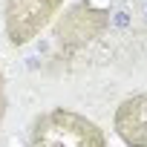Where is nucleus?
Here are the masks:
<instances>
[{"mask_svg":"<svg viewBox=\"0 0 147 147\" xmlns=\"http://www.w3.org/2000/svg\"><path fill=\"white\" fill-rule=\"evenodd\" d=\"M26 147H110V141L107 133L84 113L49 107L32 118Z\"/></svg>","mask_w":147,"mask_h":147,"instance_id":"nucleus-1","label":"nucleus"},{"mask_svg":"<svg viewBox=\"0 0 147 147\" xmlns=\"http://www.w3.org/2000/svg\"><path fill=\"white\" fill-rule=\"evenodd\" d=\"M63 0H6L3 3V32L9 46L20 49L40 38L43 29L58 18Z\"/></svg>","mask_w":147,"mask_h":147,"instance_id":"nucleus-2","label":"nucleus"},{"mask_svg":"<svg viewBox=\"0 0 147 147\" xmlns=\"http://www.w3.org/2000/svg\"><path fill=\"white\" fill-rule=\"evenodd\" d=\"M107 23H110V9H95L92 0H78V3L61 18V26H58L55 38H58L61 46L78 49V46L95 40L104 32Z\"/></svg>","mask_w":147,"mask_h":147,"instance_id":"nucleus-3","label":"nucleus"},{"mask_svg":"<svg viewBox=\"0 0 147 147\" xmlns=\"http://www.w3.org/2000/svg\"><path fill=\"white\" fill-rule=\"evenodd\" d=\"M113 133L124 147H147V92H136L115 107Z\"/></svg>","mask_w":147,"mask_h":147,"instance_id":"nucleus-4","label":"nucleus"},{"mask_svg":"<svg viewBox=\"0 0 147 147\" xmlns=\"http://www.w3.org/2000/svg\"><path fill=\"white\" fill-rule=\"evenodd\" d=\"M6 113H9V81H6V72H3V66H0V130H3Z\"/></svg>","mask_w":147,"mask_h":147,"instance_id":"nucleus-5","label":"nucleus"},{"mask_svg":"<svg viewBox=\"0 0 147 147\" xmlns=\"http://www.w3.org/2000/svg\"><path fill=\"white\" fill-rule=\"evenodd\" d=\"M144 20H147V3H144Z\"/></svg>","mask_w":147,"mask_h":147,"instance_id":"nucleus-6","label":"nucleus"}]
</instances>
